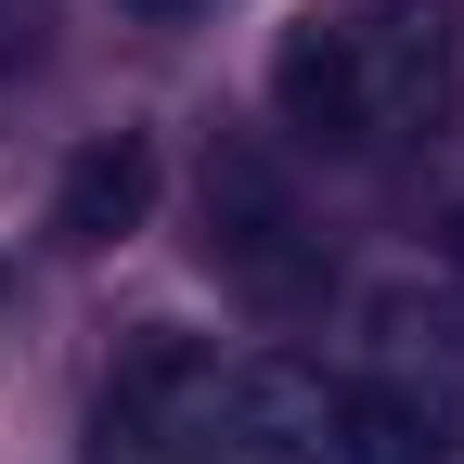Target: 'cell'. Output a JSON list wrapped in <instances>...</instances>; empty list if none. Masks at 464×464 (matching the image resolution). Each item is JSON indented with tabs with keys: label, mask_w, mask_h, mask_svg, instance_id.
<instances>
[{
	"label": "cell",
	"mask_w": 464,
	"mask_h": 464,
	"mask_svg": "<svg viewBox=\"0 0 464 464\" xmlns=\"http://www.w3.org/2000/svg\"><path fill=\"white\" fill-rule=\"evenodd\" d=\"M335 464H464V426L387 374H348L335 387Z\"/></svg>",
	"instance_id": "8992f818"
},
{
	"label": "cell",
	"mask_w": 464,
	"mask_h": 464,
	"mask_svg": "<svg viewBox=\"0 0 464 464\" xmlns=\"http://www.w3.org/2000/svg\"><path fill=\"white\" fill-rule=\"evenodd\" d=\"M39 52H52V0H0V91L39 78Z\"/></svg>",
	"instance_id": "52a82bcc"
},
{
	"label": "cell",
	"mask_w": 464,
	"mask_h": 464,
	"mask_svg": "<svg viewBox=\"0 0 464 464\" xmlns=\"http://www.w3.org/2000/svg\"><path fill=\"white\" fill-rule=\"evenodd\" d=\"M451 297H464V219H451Z\"/></svg>",
	"instance_id": "9c48e42d"
},
{
	"label": "cell",
	"mask_w": 464,
	"mask_h": 464,
	"mask_svg": "<svg viewBox=\"0 0 464 464\" xmlns=\"http://www.w3.org/2000/svg\"><path fill=\"white\" fill-rule=\"evenodd\" d=\"M362 348H374L387 387L439 400V413L464 426V297H451V284H387V297L362 310Z\"/></svg>",
	"instance_id": "277c9868"
},
{
	"label": "cell",
	"mask_w": 464,
	"mask_h": 464,
	"mask_svg": "<svg viewBox=\"0 0 464 464\" xmlns=\"http://www.w3.org/2000/svg\"><path fill=\"white\" fill-rule=\"evenodd\" d=\"M142 207H155V142L142 130H116V142H91L78 168H65V194H52V246H130L142 232Z\"/></svg>",
	"instance_id": "5b68a950"
},
{
	"label": "cell",
	"mask_w": 464,
	"mask_h": 464,
	"mask_svg": "<svg viewBox=\"0 0 464 464\" xmlns=\"http://www.w3.org/2000/svg\"><path fill=\"white\" fill-rule=\"evenodd\" d=\"M91 439H103V464H258L246 362L207 335H142L91 400Z\"/></svg>",
	"instance_id": "7a4b0ae2"
},
{
	"label": "cell",
	"mask_w": 464,
	"mask_h": 464,
	"mask_svg": "<svg viewBox=\"0 0 464 464\" xmlns=\"http://www.w3.org/2000/svg\"><path fill=\"white\" fill-rule=\"evenodd\" d=\"M116 14H155V26H168V14H194V0H116Z\"/></svg>",
	"instance_id": "ba28073f"
},
{
	"label": "cell",
	"mask_w": 464,
	"mask_h": 464,
	"mask_svg": "<svg viewBox=\"0 0 464 464\" xmlns=\"http://www.w3.org/2000/svg\"><path fill=\"white\" fill-rule=\"evenodd\" d=\"M207 258H219V284H246L258 310H310L323 284H335L297 181H284L258 142H219V155H207Z\"/></svg>",
	"instance_id": "3957f363"
},
{
	"label": "cell",
	"mask_w": 464,
	"mask_h": 464,
	"mask_svg": "<svg viewBox=\"0 0 464 464\" xmlns=\"http://www.w3.org/2000/svg\"><path fill=\"white\" fill-rule=\"evenodd\" d=\"M464 103V26L451 0H310L271 52V116L310 155H413Z\"/></svg>",
	"instance_id": "6da1fadb"
}]
</instances>
